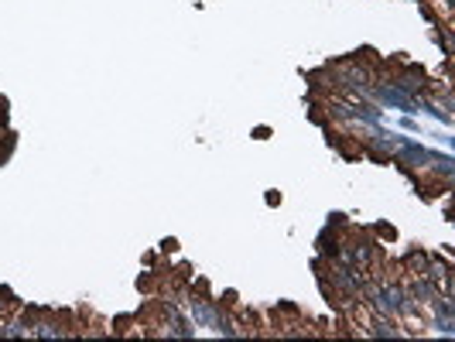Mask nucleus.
Instances as JSON below:
<instances>
[{
	"instance_id": "obj_1",
	"label": "nucleus",
	"mask_w": 455,
	"mask_h": 342,
	"mask_svg": "<svg viewBox=\"0 0 455 342\" xmlns=\"http://www.w3.org/2000/svg\"><path fill=\"white\" fill-rule=\"evenodd\" d=\"M373 96H380V100L390 103V106H400V110H414V100H408V96L400 92V86L397 89H373Z\"/></svg>"
}]
</instances>
